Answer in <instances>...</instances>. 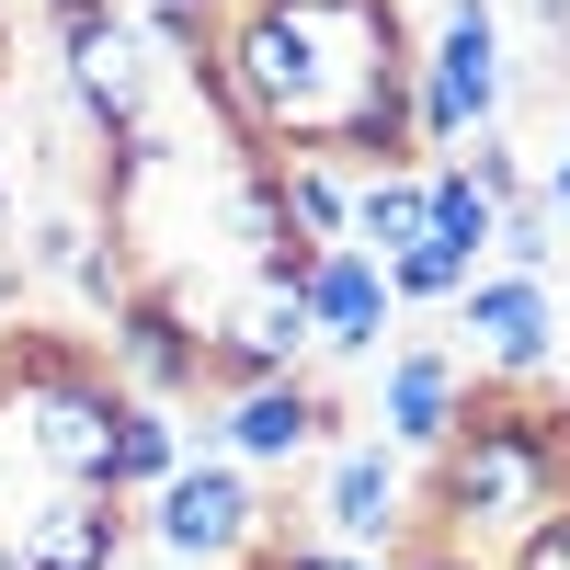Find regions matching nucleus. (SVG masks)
I'll use <instances>...</instances> for the list:
<instances>
[{
	"mask_svg": "<svg viewBox=\"0 0 570 570\" xmlns=\"http://www.w3.org/2000/svg\"><path fill=\"white\" fill-rule=\"evenodd\" d=\"M502 104H513L502 0H445L434 35L411 46V137H422V160H456L468 137H491Z\"/></svg>",
	"mask_w": 570,
	"mask_h": 570,
	"instance_id": "1",
	"label": "nucleus"
},
{
	"mask_svg": "<svg viewBox=\"0 0 570 570\" xmlns=\"http://www.w3.org/2000/svg\"><path fill=\"white\" fill-rule=\"evenodd\" d=\"M263 480L240 456H183L171 480L149 491V548L171 559V570H240L252 548H263Z\"/></svg>",
	"mask_w": 570,
	"mask_h": 570,
	"instance_id": "2",
	"label": "nucleus"
},
{
	"mask_svg": "<svg viewBox=\"0 0 570 570\" xmlns=\"http://www.w3.org/2000/svg\"><path fill=\"white\" fill-rule=\"evenodd\" d=\"M58 69H69V104L91 115V137H137L160 104V46L137 35V12H91V23H58Z\"/></svg>",
	"mask_w": 570,
	"mask_h": 570,
	"instance_id": "3",
	"label": "nucleus"
},
{
	"mask_svg": "<svg viewBox=\"0 0 570 570\" xmlns=\"http://www.w3.org/2000/svg\"><path fill=\"white\" fill-rule=\"evenodd\" d=\"M400 537H411V456L376 445V434L320 445V548H365V559H389Z\"/></svg>",
	"mask_w": 570,
	"mask_h": 570,
	"instance_id": "4",
	"label": "nucleus"
},
{
	"mask_svg": "<svg viewBox=\"0 0 570 570\" xmlns=\"http://www.w3.org/2000/svg\"><path fill=\"white\" fill-rule=\"evenodd\" d=\"M456 331H468V354L491 365V389H548V354H559V285H548V274H468Z\"/></svg>",
	"mask_w": 570,
	"mask_h": 570,
	"instance_id": "5",
	"label": "nucleus"
},
{
	"mask_svg": "<svg viewBox=\"0 0 570 570\" xmlns=\"http://www.w3.org/2000/svg\"><path fill=\"white\" fill-rule=\"evenodd\" d=\"M320 445H343V400H331L320 376H274V389L217 400V445L206 456H240L252 480H263V468H297Z\"/></svg>",
	"mask_w": 570,
	"mask_h": 570,
	"instance_id": "6",
	"label": "nucleus"
},
{
	"mask_svg": "<svg viewBox=\"0 0 570 570\" xmlns=\"http://www.w3.org/2000/svg\"><path fill=\"white\" fill-rule=\"evenodd\" d=\"M456 411H468V365L445 343H400L389 365H376V445H400L411 468L456 434Z\"/></svg>",
	"mask_w": 570,
	"mask_h": 570,
	"instance_id": "7",
	"label": "nucleus"
},
{
	"mask_svg": "<svg viewBox=\"0 0 570 570\" xmlns=\"http://www.w3.org/2000/svg\"><path fill=\"white\" fill-rule=\"evenodd\" d=\"M297 297H308V343L331 354V365H354V354H376L389 343V274H376V252H308V274H297Z\"/></svg>",
	"mask_w": 570,
	"mask_h": 570,
	"instance_id": "8",
	"label": "nucleus"
},
{
	"mask_svg": "<svg viewBox=\"0 0 570 570\" xmlns=\"http://www.w3.org/2000/svg\"><path fill=\"white\" fill-rule=\"evenodd\" d=\"M0 548H12L23 570H115L126 559V502L115 491H46Z\"/></svg>",
	"mask_w": 570,
	"mask_h": 570,
	"instance_id": "9",
	"label": "nucleus"
},
{
	"mask_svg": "<svg viewBox=\"0 0 570 570\" xmlns=\"http://www.w3.org/2000/svg\"><path fill=\"white\" fill-rule=\"evenodd\" d=\"M274 206H285V240H297V252H343L354 240V171L320 160V149L274 160Z\"/></svg>",
	"mask_w": 570,
	"mask_h": 570,
	"instance_id": "10",
	"label": "nucleus"
},
{
	"mask_svg": "<svg viewBox=\"0 0 570 570\" xmlns=\"http://www.w3.org/2000/svg\"><path fill=\"white\" fill-rule=\"evenodd\" d=\"M183 456H195V445H183V422H171L160 400H126V411H115V480H104V491H115V502H149Z\"/></svg>",
	"mask_w": 570,
	"mask_h": 570,
	"instance_id": "11",
	"label": "nucleus"
},
{
	"mask_svg": "<svg viewBox=\"0 0 570 570\" xmlns=\"http://www.w3.org/2000/svg\"><path fill=\"white\" fill-rule=\"evenodd\" d=\"M422 228H434L445 252H468V263L491 274V228H502V206H491V195H480V183H468L456 160H422Z\"/></svg>",
	"mask_w": 570,
	"mask_h": 570,
	"instance_id": "12",
	"label": "nucleus"
},
{
	"mask_svg": "<svg viewBox=\"0 0 570 570\" xmlns=\"http://www.w3.org/2000/svg\"><path fill=\"white\" fill-rule=\"evenodd\" d=\"M422 240V160L411 171H354V252H411Z\"/></svg>",
	"mask_w": 570,
	"mask_h": 570,
	"instance_id": "13",
	"label": "nucleus"
},
{
	"mask_svg": "<svg viewBox=\"0 0 570 570\" xmlns=\"http://www.w3.org/2000/svg\"><path fill=\"white\" fill-rule=\"evenodd\" d=\"M376 274H389V308H456V297H468V274H480V263H468V252H445L434 228H422V240H411V252H389Z\"/></svg>",
	"mask_w": 570,
	"mask_h": 570,
	"instance_id": "14",
	"label": "nucleus"
},
{
	"mask_svg": "<svg viewBox=\"0 0 570 570\" xmlns=\"http://www.w3.org/2000/svg\"><path fill=\"white\" fill-rule=\"evenodd\" d=\"M491 263H502V274H548V263H559V217H548L537 195H525V206H502V228H491Z\"/></svg>",
	"mask_w": 570,
	"mask_h": 570,
	"instance_id": "15",
	"label": "nucleus"
},
{
	"mask_svg": "<svg viewBox=\"0 0 570 570\" xmlns=\"http://www.w3.org/2000/svg\"><path fill=\"white\" fill-rule=\"evenodd\" d=\"M456 171L480 183L491 206H525V195H537V171H525V149H513L502 126H491V137H468V149H456Z\"/></svg>",
	"mask_w": 570,
	"mask_h": 570,
	"instance_id": "16",
	"label": "nucleus"
},
{
	"mask_svg": "<svg viewBox=\"0 0 570 570\" xmlns=\"http://www.w3.org/2000/svg\"><path fill=\"white\" fill-rule=\"evenodd\" d=\"M91 240H104L91 217H35V228H23V263H35V274H80Z\"/></svg>",
	"mask_w": 570,
	"mask_h": 570,
	"instance_id": "17",
	"label": "nucleus"
},
{
	"mask_svg": "<svg viewBox=\"0 0 570 570\" xmlns=\"http://www.w3.org/2000/svg\"><path fill=\"white\" fill-rule=\"evenodd\" d=\"M491 570H570V502H548V513H537V525L513 537Z\"/></svg>",
	"mask_w": 570,
	"mask_h": 570,
	"instance_id": "18",
	"label": "nucleus"
},
{
	"mask_svg": "<svg viewBox=\"0 0 570 570\" xmlns=\"http://www.w3.org/2000/svg\"><path fill=\"white\" fill-rule=\"evenodd\" d=\"M400 570H491V559H480V548H434V537H411Z\"/></svg>",
	"mask_w": 570,
	"mask_h": 570,
	"instance_id": "19",
	"label": "nucleus"
},
{
	"mask_svg": "<svg viewBox=\"0 0 570 570\" xmlns=\"http://www.w3.org/2000/svg\"><path fill=\"white\" fill-rule=\"evenodd\" d=\"M537 206L570 228V126H559V160H548V183H537Z\"/></svg>",
	"mask_w": 570,
	"mask_h": 570,
	"instance_id": "20",
	"label": "nucleus"
},
{
	"mask_svg": "<svg viewBox=\"0 0 570 570\" xmlns=\"http://www.w3.org/2000/svg\"><path fill=\"white\" fill-rule=\"evenodd\" d=\"M525 23H537L548 46H570V0H525Z\"/></svg>",
	"mask_w": 570,
	"mask_h": 570,
	"instance_id": "21",
	"label": "nucleus"
},
{
	"mask_svg": "<svg viewBox=\"0 0 570 570\" xmlns=\"http://www.w3.org/2000/svg\"><path fill=\"white\" fill-rule=\"evenodd\" d=\"M320 570H400V559H365V548H320Z\"/></svg>",
	"mask_w": 570,
	"mask_h": 570,
	"instance_id": "22",
	"label": "nucleus"
},
{
	"mask_svg": "<svg viewBox=\"0 0 570 570\" xmlns=\"http://www.w3.org/2000/svg\"><path fill=\"white\" fill-rule=\"evenodd\" d=\"M171 12H240V0H171Z\"/></svg>",
	"mask_w": 570,
	"mask_h": 570,
	"instance_id": "23",
	"label": "nucleus"
},
{
	"mask_svg": "<svg viewBox=\"0 0 570 570\" xmlns=\"http://www.w3.org/2000/svg\"><path fill=\"white\" fill-rule=\"evenodd\" d=\"M0 240H12V183H0Z\"/></svg>",
	"mask_w": 570,
	"mask_h": 570,
	"instance_id": "24",
	"label": "nucleus"
},
{
	"mask_svg": "<svg viewBox=\"0 0 570 570\" xmlns=\"http://www.w3.org/2000/svg\"><path fill=\"white\" fill-rule=\"evenodd\" d=\"M0 570H23V559H12V548H0Z\"/></svg>",
	"mask_w": 570,
	"mask_h": 570,
	"instance_id": "25",
	"label": "nucleus"
},
{
	"mask_svg": "<svg viewBox=\"0 0 570 570\" xmlns=\"http://www.w3.org/2000/svg\"><path fill=\"white\" fill-rule=\"evenodd\" d=\"M559 320H570V297H559Z\"/></svg>",
	"mask_w": 570,
	"mask_h": 570,
	"instance_id": "26",
	"label": "nucleus"
},
{
	"mask_svg": "<svg viewBox=\"0 0 570 570\" xmlns=\"http://www.w3.org/2000/svg\"><path fill=\"white\" fill-rule=\"evenodd\" d=\"M240 570H252V559H240Z\"/></svg>",
	"mask_w": 570,
	"mask_h": 570,
	"instance_id": "27",
	"label": "nucleus"
}]
</instances>
